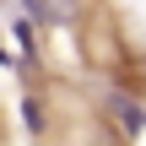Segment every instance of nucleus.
<instances>
[{
    "label": "nucleus",
    "mask_w": 146,
    "mask_h": 146,
    "mask_svg": "<svg viewBox=\"0 0 146 146\" xmlns=\"http://www.w3.org/2000/svg\"><path fill=\"white\" fill-rule=\"evenodd\" d=\"M98 108H103L108 130L125 135V141H135L146 130V103H141V92H130V87H103L98 92Z\"/></svg>",
    "instance_id": "obj_1"
},
{
    "label": "nucleus",
    "mask_w": 146,
    "mask_h": 146,
    "mask_svg": "<svg viewBox=\"0 0 146 146\" xmlns=\"http://www.w3.org/2000/svg\"><path fill=\"white\" fill-rule=\"evenodd\" d=\"M33 27H60V22H76L81 16V0H22V11Z\"/></svg>",
    "instance_id": "obj_2"
},
{
    "label": "nucleus",
    "mask_w": 146,
    "mask_h": 146,
    "mask_svg": "<svg viewBox=\"0 0 146 146\" xmlns=\"http://www.w3.org/2000/svg\"><path fill=\"white\" fill-rule=\"evenodd\" d=\"M16 114H22V130H27V141H49V108H43V98H38V92H22Z\"/></svg>",
    "instance_id": "obj_3"
},
{
    "label": "nucleus",
    "mask_w": 146,
    "mask_h": 146,
    "mask_svg": "<svg viewBox=\"0 0 146 146\" xmlns=\"http://www.w3.org/2000/svg\"><path fill=\"white\" fill-rule=\"evenodd\" d=\"M141 76H146V54H141Z\"/></svg>",
    "instance_id": "obj_4"
},
{
    "label": "nucleus",
    "mask_w": 146,
    "mask_h": 146,
    "mask_svg": "<svg viewBox=\"0 0 146 146\" xmlns=\"http://www.w3.org/2000/svg\"><path fill=\"white\" fill-rule=\"evenodd\" d=\"M103 146H108V141H103Z\"/></svg>",
    "instance_id": "obj_5"
}]
</instances>
